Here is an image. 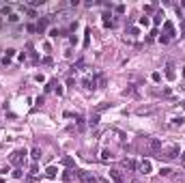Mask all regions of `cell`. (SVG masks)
<instances>
[{"mask_svg":"<svg viewBox=\"0 0 185 183\" xmlns=\"http://www.w3.org/2000/svg\"><path fill=\"white\" fill-rule=\"evenodd\" d=\"M179 155V147H170V149H166V151H161L159 153V159H166V162H170V159H175Z\"/></svg>","mask_w":185,"mask_h":183,"instance_id":"6da1fadb","label":"cell"},{"mask_svg":"<svg viewBox=\"0 0 185 183\" xmlns=\"http://www.w3.org/2000/svg\"><path fill=\"white\" fill-rule=\"evenodd\" d=\"M24 155H26L24 149H17V151H13V153H11V164H13V166H19V164H22V159H24Z\"/></svg>","mask_w":185,"mask_h":183,"instance_id":"7a4b0ae2","label":"cell"},{"mask_svg":"<svg viewBox=\"0 0 185 183\" xmlns=\"http://www.w3.org/2000/svg\"><path fill=\"white\" fill-rule=\"evenodd\" d=\"M151 153H161V142L157 140V138H149V145H146Z\"/></svg>","mask_w":185,"mask_h":183,"instance_id":"3957f363","label":"cell"},{"mask_svg":"<svg viewBox=\"0 0 185 183\" xmlns=\"http://www.w3.org/2000/svg\"><path fill=\"white\" fill-rule=\"evenodd\" d=\"M75 173H78V177H80L84 183H97V179H95V177H90L86 170H75Z\"/></svg>","mask_w":185,"mask_h":183,"instance_id":"277c9868","label":"cell"},{"mask_svg":"<svg viewBox=\"0 0 185 183\" xmlns=\"http://www.w3.org/2000/svg\"><path fill=\"white\" fill-rule=\"evenodd\" d=\"M110 179H112L114 183H125L123 175H121V170H110Z\"/></svg>","mask_w":185,"mask_h":183,"instance_id":"5b68a950","label":"cell"},{"mask_svg":"<svg viewBox=\"0 0 185 183\" xmlns=\"http://www.w3.org/2000/svg\"><path fill=\"white\" fill-rule=\"evenodd\" d=\"M166 78H168V80H175V78H177V73H175V65H172V63L166 65Z\"/></svg>","mask_w":185,"mask_h":183,"instance_id":"8992f818","label":"cell"},{"mask_svg":"<svg viewBox=\"0 0 185 183\" xmlns=\"http://www.w3.org/2000/svg\"><path fill=\"white\" fill-rule=\"evenodd\" d=\"M151 168H153V166H151L149 159H142V162H140V170H142L144 175H149V173H151Z\"/></svg>","mask_w":185,"mask_h":183,"instance_id":"52a82bcc","label":"cell"},{"mask_svg":"<svg viewBox=\"0 0 185 183\" xmlns=\"http://www.w3.org/2000/svg\"><path fill=\"white\" fill-rule=\"evenodd\" d=\"M45 177H47V179H56V177H58V168H56V166H50V168L45 170Z\"/></svg>","mask_w":185,"mask_h":183,"instance_id":"ba28073f","label":"cell"},{"mask_svg":"<svg viewBox=\"0 0 185 183\" xmlns=\"http://www.w3.org/2000/svg\"><path fill=\"white\" fill-rule=\"evenodd\" d=\"M172 30H175V26H172V22H166V24H164V35H166L168 39L172 37Z\"/></svg>","mask_w":185,"mask_h":183,"instance_id":"9c48e42d","label":"cell"},{"mask_svg":"<svg viewBox=\"0 0 185 183\" xmlns=\"http://www.w3.org/2000/svg\"><path fill=\"white\" fill-rule=\"evenodd\" d=\"M95 84H97V86H99V88H103V86H106V84H108V80H106V75H103V73H99V75H97V80H95Z\"/></svg>","mask_w":185,"mask_h":183,"instance_id":"30bf717a","label":"cell"},{"mask_svg":"<svg viewBox=\"0 0 185 183\" xmlns=\"http://www.w3.org/2000/svg\"><path fill=\"white\" fill-rule=\"evenodd\" d=\"M47 24H50V17H43V20L39 22V26H37V28H39V30H45Z\"/></svg>","mask_w":185,"mask_h":183,"instance_id":"8fae6325","label":"cell"},{"mask_svg":"<svg viewBox=\"0 0 185 183\" xmlns=\"http://www.w3.org/2000/svg\"><path fill=\"white\" fill-rule=\"evenodd\" d=\"M110 157H112V153L108 151V149H103V151H101V162H108Z\"/></svg>","mask_w":185,"mask_h":183,"instance_id":"7c38bea8","label":"cell"},{"mask_svg":"<svg viewBox=\"0 0 185 183\" xmlns=\"http://www.w3.org/2000/svg\"><path fill=\"white\" fill-rule=\"evenodd\" d=\"M159 175H161V177H170V175H172V170L168 168V166H164V168H159Z\"/></svg>","mask_w":185,"mask_h":183,"instance_id":"4fadbf2b","label":"cell"},{"mask_svg":"<svg viewBox=\"0 0 185 183\" xmlns=\"http://www.w3.org/2000/svg\"><path fill=\"white\" fill-rule=\"evenodd\" d=\"M30 157H32V159H39V157H41V149H32Z\"/></svg>","mask_w":185,"mask_h":183,"instance_id":"5bb4252c","label":"cell"},{"mask_svg":"<svg viewBox=\"0 0 185 183\" xmlns=\"http://www.w3.org/2000/svg\"><path fill=\"white\" fill-rule=\"evenodd\" d=\"M103 26H114V22L110 20V15H108V13L103 15Z\"/></svg>","mask_w":185,"mask_h":183,"instance_id":"9a60e30c","label":"cell"},{"mask_svg":"<svg viewBox=\"0 0 185 183\" xmlns=\"http://www.w3.org/2000/svg\"><path fill=\"white\" fill-rule=\"evenodd\" d=\"M88 123H90V125H97V123H99V114H92Z\"/></svg>","mask_w":185,"mask_h":183,"instance_id":"2e32d148","label":"cell"},{"mask_svg":"<svg viewBox=\"0 0 185 183\" xmlns=\"http://www.w3.org/2000/svg\"><path fill=\"white\" fill-rule=\"evenodd\" d=\"M13 56H15V50H7V54H4V58H7V60H11Z\"/></svg>","mask_w":185,"mask_h":183,"instance_id":"e0dca14e","label":"cell"},{"mask_svg":"<svg viewBox=\"0 0 185 183\" xmlns=\"http://www.w3.org/2000/svg\"><path fill=\"white\" fill-rule=\"evenodd\" d=\"M125 166H127L129 170H134V168H136V162H131V159H125Z\"/></svg>","mask_w":185,"mask_h":183,"instance_id":"ac0fdd59","label":"cell"},{"mask_svg":"<svg viewBox=\"0 0 185 183\" xmlns=\"http://www.w3.org/2000/svg\"><path fill=\"white\" fill-rule=\"evenodd\" d=\"M151 80H153V82H159L161 80V73H159V71H155V73L151 75Z\"/></svg>","mask_w":185,"mask_h":183,"instance_id":"d6986e66","label":"cell"},{"mask_svg":"<svg viewBox=\"0 0 185 183\" xmlns=\"http://www.w3.org/2000/svg\"><path fill=\"white\" fill-rule=\"evenodd\" d=\"M11 11H13V7H11V4H4V7H2V13L11 15Z\"/></svg>","mask_w":185,"mask_h":183,"instance_id":"ffe728a7","label":"cell"},{"mask_svg":"<svg viewBox=\"0 0 185 183\" xmlns=\"http://www.w3.org/2000/svg\"><path fill=\"white\" fill-rule=\"evenodd\" d=\"M17 20H19V15H17V13H11V15H9V22H13V24H15Z\"/></svg>","mask_w":185,"mask_h":183,"instance_id":"44dd1931","label":"cell"},{"mask_svg":"<svg viewBox=\"0 0 185 183\" xmlns=\"http://www.w3.org/2000/svg\"><path fill=\"white\" fill-rule=\"evenodd\" d=\"M140 24H142V26H149V24H151V20L144 15V17H140Z\"/></svg>","mask_w":185,"mask_h":183,"instance_id":"7402d4cb","label":"cell"},{"mask_svg":"<svg viewBox=\"0 0 185 183\" xmlns=\"http://www.w3.org/2000/svg\"><path fill=\"white\" fill-rule=\"evenodd\" d=\"M63 164H65V166H73V159H71V157H65Z\"/></svg>","mask_w":185,"mask_h":183,"instance_id":"603a6c76","label":"cell"},{"mask_svg":"<svg viewBox=\"0 0 185 183\" xmlns=\"http://www.w3.org/2000/svg\"><path fill=\"white\" fill-rule=\"evenodd\" d=\"M32 7H39V4H43V0H30Z\"/></svg>","mask_w":185,"mask_h":183,"instance_id":"cb8c5ba5","label":"cell"},{"mask_svg":"<svg viewBox=\"0 0 185 183\" xmlns=\"http://www.w3.org/2000/svg\"><path fill=\"white\" fill-rule=\"evenodd\" d=\"M54 91H56V95H58V97H61V95H63V86H61V84H58L56 88H54Z\"/></svg>","mask_w":185,"mask_h":183,"instance_id":"d4e9b609","label":"cell"},{"mask_svg":"<svg viewBox=\"0 0 185 183\" xmlns=\"http://www.w3.org/2000/svg\"><path fill=\"white\" fill-rule=\"evenodd\" d=\"M161 17H164V13H157V15H155V24H159Z\"/></svg>","mask_w":185,"mask_h":183,"instance_id":"484cf974","label":"cell"},{"mask_svg":"<svg viewBox=\"0 0 185 183\" xmlns=\"http://www.w3.org/2000/svg\"><path fill=\"white\" fill-rule=\"evenodd\" d=\"M108 106H110V103H99V106H97V110H99V112H101V110H106Z\"/></svg>","mask_w":185,"mask_h":183,"instance_id":"4316f807","label":"cell"},{"mask_svg":"<svg viewBox=\"0 0 185 183\" xmlns=\"http://www.w3.org/2000/svg\"><path fill=\"white\" fill-rule=\"evenodd\" d=\"M97 183H110L108 179H103V177H99V179H97Z\"/></svg>","mask_w":185,"mask_h":183,"instance_id":"83f0119b","label":"cell"},{"mask_svg":"<svg viewBox=\"0 0 185 183\" xmlns=\"http://www.w3.org/2000/svg\"><path fill=\"white\" fill-rule=\"evenodd\" d=\"M0 28H2V17H0Z\"/></svg>","mask_w":185,"mask_h":183,"instance_id":"f1b7e54d","label":"cell"},{"mask_svg":"<svg viewBox=\"0 0 185 183\" xmlns=\"http://www.w3.org/2000/svg\"><path fill=\"white\" fill-rule=\"evenodd\" d=\"M183 78H185V67H183Z\"/></svg>","mask_w":185,"mask_h":183,"instance_id":"f546056e","label":"cell"}]
</instances>
